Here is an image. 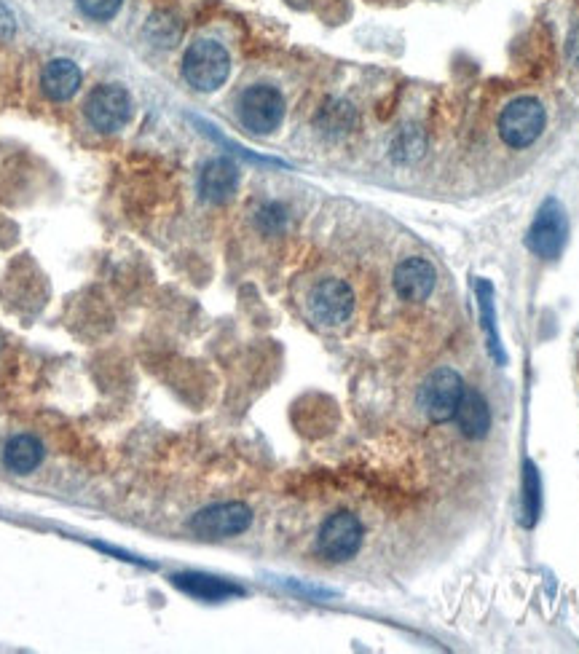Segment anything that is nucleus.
<instances>
[{
	"label": "nucleus",
	"instance_id": "15",
	"mask_svg": "<svg viewBox=\"0 0 579 654\" xmlns=\"http://www.w3.org/2000/svg\"><path fill=\"white\" fill-rule=\"evenodd\" d=\"M43 462V445L38 437L33 435H17L11 437L6 448H3V464L6 470L17 472V475H30L38 470V464Z\"/></svg>",
	"mask_w": 579,
	"mask_h": 654
},
{
	"label": "nucleus",
	"instance_id": "22",
	"mask_svg": "<svg viewBox=\"0 0 579 654\" xmlns=\"http://www.w3.org/2000/svg\"><path fill=\"white\" fill-rule=\"evenodd\" d=\"M569 59L579 68V27L571 33L569 38Z\"/></svg>",
	"mask_w": 579,
	"mask_h": 654
},
{
	"label": "nucleus",
	"instance_id": "2",
	"mask_svg": "<svg viewBox=\"0 0 579 654\" xmlns=\"http://www.w3.org/2000/svg\"><path fill=\"white\" fill-rule=\"evenodd\" d=\"M231 57L223 43L202 38L188 46L183 57V76L196 92H215L228 81Z\"/></svg>",
	"mask_w": 579,
	"mask_h": 654
},
{
	"label": "nucleus",
	"instance_id": "1",
	"mask_svg": "<svg viewBox=\"0 0 579 654\" xmlns=\"http://www.w3.org/2000/svg\"><path fill=\"white\" fill-rule=\"evenodd\" d=\"M547 113L545 105L537 97H515L507 102L499 113V137L507 148L523 151L539 140V135L545 132Z\"/></svg>",
	"mask_w": 579,
	"mask_h": 654
},
{
	"label": "nucleus",
	"instance_id": "19",
	"mask_svg": "<svg viewBox=\"0 0 579 654\" xmlns=\"http://www.w3.org/2000/svg\"><path fill=\"white\" fill-rule=\"evenodd\" d=\"M121 3H124V0H78V9L84 11L89 19L105 22V19L116 17Z\"/></svg>",
	"mask_w": 579,
	"mask_h": 654
},
{
	"label": "nucleus",
	"instance_id": "6",
	"mask_svg": "<svg viewBox=\"0 0 579 654\" xmlns=\"http://www.w3.org/2000/svg\"><path fill=\"white\" fill-rule=\"evenodd\" d=\"M362 537L365 531L354 512H336L322 523L317 534V550L330 563H346L360 553Z\"/></svg>",
	"mask_w": 579,
	"mask_h": 654
},
{
	"label": "nucleus",
	"instance_id": "14",
	"mask_svg": "<svg viewBox=\"0 0 579 654\" xmlns=\"http://www.w3.org/2000/svg\"><path fill=\"white\" fill-rule=\"evenodd\" d=\"M183 593L199 598V601H226V598L244 596V590L234 582L220 577H210V574H175L172 577Z\"/></svg>",
	"mask_w": 579,
	"mask_h": 654
},
{
	"label": "nucleus",
	"instance_id": "13",
	"mask_svg": "<svg viewBox=\"0 0 579 654\" xmlns=\"http://www.w3.org/2000/svg\"><path fill=\"white\" fill-rule=\"evenodd\" d=\"M81 70L73 59H51L41 73L43 94L54 102L70 100L81 89Z\"/></svg>",
	"mask_w": 579,
	"mask_h": 654
},
{
	"label": "nucleus",
	"instance_id": "4",
	"mask_svg": "<svg viewBox=\"0 0 579 654\" xmlns=\"http://www.w3.org/2000/svg\"><path fill=\"white\" fill-rule=\"evenodd\" d=\"M566 242H569V215H566V207L555 196H550L539 207L537 218L531 223L529 234H526V247L537 258L555 260L561 258Z\"/></svg>",
	"mask_w": 579,
	"mask_h": 654
},
{
	"label": "nucleus",
	"instance_id": "8",
	"mask_svg": "<svg viewBox=\"0 0 579 654\" xmlns=\"http://www.w3.org/2000/svg\"><path fill=\"white\" fill-rule=\"evenodd\" d=\"M84 116L97 132H108V135L110 132H118L132 118V97H129L124 86H97L86 97Z\"/></svg>",
	"mask_w": 579,
	"mask_h": 654
},
{
	"label": "nucleus",
	"instance_id": "12",
	"mask_svg": "<svg viewBox=\"0 0 579 654\" xmlns=\"http://www.w3.org/2000/svg\"><path fill=\"white\" fill-rule=\"evenodd\" d=\"M456 427L467 440H483L491 429V408H488L486 397L480 395L478 389H464L462 400L456 405Z\"/></svg>",
	"mask_w": 579,
	"mask_h": 654
},
{
	"label": "nucleus",
	"instance_id": "11",
	"mask_svg": "<svg viewBox=\"0 0 579 654\" xmlns=\"http://www.w3.org/2000/svg\"><path fill=\"white\" fill-rule=\"evenodd\" d=\"M236 188H239V169L231 159H212L204 164L202 175H199V193L204 202L210 204H226L234 199Z\"/></svg>",
	"mask_w": 579,
	"mask_h": 654
},
{
	"label": "nucleus",
	"instance_id": "9",
	"mask_svg": "<svg viewBox=\"0 0 579 654\" xmlns=\"http://www.w3.org/2000/svg\"><path fill=\"white\" fill-rule=\"evenodd\" d=\"M309 311L319 325H344L354 314V290L344 279H322L309 293Z\"/></svg>",
	"mask_w": 579,
	"mask_h": 654
},
{
	"label": "nucleus",
	"instance_id": "7",
	"mask_svg": "<svg viewBox=\"0 0 579 654\" xmlns=\"http://www.w3.org/2000/svg\"><path fill=\"white\" fill-rule=\"evenodd\" d=\"M252 526V510L244 502H220L204 507L191 518L188 529L202 539L239 537Z\"/></svg>",
	"mask_w": 579,
	"mask_h": 654
},
{
	"label": "nucleus",
	"instance_id": "17",
	"mask_svg": "<svg viewBox=\"0 0 579 654\" xmlns=\"http://www.w3.org/2000/svg\"><path fill=\"white\" fill-rule=\"evenodd\" d=\"M542 515V475L537 464L523 462V494H521V526L534 529Z\"/></svg>",
	"mask_w": 579,
	"mask_h": 654
},
{
	"label": "nucleus",
	"instance_id": "18",
	"mask_svg": "<svg viewBox=\"0 0 579 654\" xmlns=\"http://www.w3.org/2000/svg\"><path fill=\"white\" fill-rule=\"evenodd\" d=\"M357 124V113L346 100H328L317 113V126L328 137L349 135Z\"/></svg>",
	"mask_w": 579,
	"mask_h": 654
},
{
	"label": "nucleus",
	"instance_id": "20",
	"mask_svg": "<svg viewBox=\"0 0 579 654\" xmlns=\"http://www.w3.org/2000/svg\"><path fill=\"white\" fill-rule=\"evenodd\" d=\"M287 212L282 204H266L261 212H258V226L266 231V234H279L285 228Z\"/></svg>",
	"mask_w": 579,
	"mask_h": 654
},
{
	"label": "nucleus",
	"instance_id": "3",
	"mask_svg": "<svg viewBox=\"0 0 579 654\" xmlns=\"http://www.w3.org/2000/svg\"><path fill=\"white\" fill-rule=\"evenodd\" d=\"M239 121L252 135H271L285 121V97L269 84L247 86L236 105Z\"/></svg>",
	"mask_w": 579,
	"mask_h": 654
},
{
	"label": "nucleus",
	"instance_id": "16",
	"mask_svg": "<svg viewBox=\"0 0 579 654\" xmlns=\"http://www.w3.org/2000/svg\"><path fill=\"white\" fill-rule=\"evenodd\" d=\"M475 298H478L480 322H483V330H486V338H488V354H491L494 362H499V365H507V354H504L502 338H499V327H496L494 285H491L488 279H478V285H475Z\"/></svg>",
	"mask_w": 579,
	"mask_h": 654
},
{
	"label": "nucleus",
	"instance_id": "10",
	"mask_svg": "<svg viewBox=\"0 0 579 654\" xmlns=\"http://www.w3.org/2000/svg\"><path fill=\"white\" fill-rule=\"evenodd\" d=\"M395 293L408 303L427 301L437 285L435 266L424 258H405L395 269Z\"/></svg>",
	"mask_w": 579,
	"mask_h": 654
},
{
	"label": "nucleus",
	"instance_id": "21",
	"mask_svg": "<svg viewBox=\"0 0 579 654\" xmlns=\"http://www.w3.org/2000/svg\"><path fill=\"white\" fill-rule=\"evenodd\" d=\"M11 33H14V17H11L6 6H0V35L6 38Z\"/></svg>",
	"mask_w": 579,
	"mask_h": 654
},
{
	"label": "nucleus",
	"instance_id": "5",
	"mask_svg": "<svg viewBox=\"0 0 579 654\" xmlns=\"http://www.w3.org/2000/svg\"><path fill=\"white\" fill-rule=\"evenodd\" d=\"M464 378L454 368L432 370L419 389V408L432 424H445L454 419L456 405L464 395Z\"/></svg>",
	"mask_w": 579,
	"mask_h": 654
}]
</instances>
